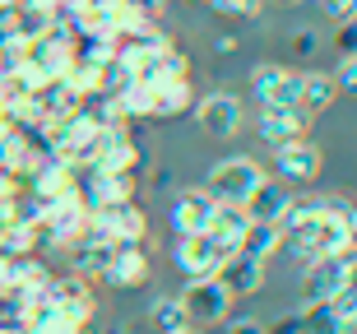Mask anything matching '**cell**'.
Instances as JSON below:
<instances>
[{
	"instance_id": "6da1fadb",
	"label": "cell",
	"mask_w": 357,
	"mask_h": 334,
	"mask_svg": "<svg viewBox=\"0 0 357 334\" xmlns=\"http://www.w3.org/2000/svg\"><path fill=\"white\" fill-rule=\"evenodd\" d=\"M232 302H237V297H232L223 283H218V274L185 279L181 307H185V316H190V325H195V330H204V325H223L227 311H232Z\"/></svg>"
},
{
	"instance_id": "7a4b0ae2",
	"label": "cell",
	"mask_w": 357,
	"mask_h": 334,
	"mask_svg": "<svg viewBox=\"0 0 357 334\" xmlns=\"http://www.w3.org/2000/svg\"><path fill=\"white\" fill-rule=\"evenodd\" d=\"M89 227L98 237H107L112 246H144L149 237V218L139 204H112V209H93L89 214Z\"/></svg>"
},
{
	"instance_id": "3957f363",
	"label": "cell",
	"mask_w": 357,
	"mask_h": 334,
	"mask_svg": "<svg viewBox=\"0 0 357 334\" xmlns=\"http://www.w3.org/2000/svg\"><path fill=\"white\" fill-rule=\"evenodd\" d=\"M260 176H265V167H260L255 158H223L209 172L204 190L213 195V204H241L255 190V181H260Z\"/></svg>"
},
{
	"instance_id": "277c9868",
	"label": "cell",
	"mask_w": 357,
	"mask_h": 334,
	"mask_svg": "<svg viewBox=\"0 0 357 334\" xmlns=\"http://www.w3.org/2000/svg\"><path fill=\"white\" fill-rule=\"evenodd\" d=\"M251 93L260 107H292V93H297V70L278 66V61H260L251 70Z\"/></svg>"
},
{
	"instance_id": "5b68a950",
	"label": "cell",
	"mask_w": 357,
	"mask_h": 334,
	"mask_svg": "<svg viewBox=\"0 0 357 334\" xmlns=\"http://www.w3.org/2000/svg\"><path fill=\"white\" fill-rule=\"evenodd\" d=\"M195 121H199V130L209 135V139H232V135L246 126L241 103L232 93H204L199 107H195Z\"/></svg>"
},
{
	"instance_id": "8992f818",
	"label": "cell",
	"mask_w": 357,
	"mask_h": 334,
	"mask_svg": "<svg viewBox=\"0 0 357 334\" xmlns=\"http://www.w3.org/2000/svg\"><path fill=\"white\" fill-rule=\"evenodd\" d=\"M274 167H278L283 181H292V186H311V181L320 176V167H325V153L302 135V139H292V144H278Z\"/></svg>"
},
{
	"instance_id": "52a82bcc",
	"label": "cell",
	"mask_w": 357,
	"mask_h": 334,
	"mask_svg": "<svg viewBox=\"0 0 357 334\" xmlns=\"http://www.w3.org/2000/svg\"><path fill=\"white\" fill-rule=\"evenodd\" d=\"M135 172H89V181H79V200L93 209H112V204H130L135 200Z\"/></svg>"
},
{
	"instance_id": "ba28073f",
	"label": "cell",
	"mask_w": 357,
	"mask_h": 334,
	"mask_svg": "<svg viewBox=\"0 0 357 334\" xmlns=\"http://www.w3.org/2000/svg\"><path fill=\"white\" fill-rule=\"evenodd\" d=\"M292 200H297V195H292V186L283 181V176H278V181L260 176L255 190L241 200V209L251 214V223H283V214L292 209Z\"/></svg>"
},
{
	"instance_id": "9c48e42d",
	"label": "cell",
	"mask_w": 357,
	"mask_h": 334,
	"mask_svg": "<svg viewBox=\"0 0 357 334\" xmlns=\"http://www.w3.org/2000/svg\"><path fill=\"white\" fill-rule=\"evenodd\" d=\"M339 98V84H334L330 70H297V93H292V112H302L306 121H316L320 112Z\"/></svg>"
},
{
	"instance_id": "30bf717a",
	"label": "cell",
	"mask_w": 357,
	"mask_h": 334,
	"mask_svg": "<svg viewBox=\"0 0 357 334\" xmlns=\"http://www.w3.org/2000/svg\"><path fill=\"white\" fill-rule=\"evenodd\" d=\"M218 265H223V255H218V246L209 241V232H181V237H176V269H181L185 279L218 274Z\"/></svg>"
},
{
	"instance_id": "8fae6325",
	"label": "cell",
	"mask_w": 357,
	"mask_h": 334,
	"mask_svg": "<svg viewBox=\"0 0 357 334\" xmlns=\"http://www.w3.org/2000/svg\"><path fill=\"white\" fill-rule=\"evenodd\" d=\"M353 255V251H348ZM348 255H325V260H306V302H334L339 297V288H344L348 279Z\"/></svg>"
},
{
	"instance_id": "7c38bea8",
	"label": "cell",
	"mask_w": 357,
	"mask_h": 334,
	"mask_svg": "<svg viewBox=\"0 0 357 334\" xmlns=\"http://www.w3.org/2000/svg\"><path fill=\"white\" fill-rule=\"evenodd\" d=\"M52 307L61 311V316H70V321L89 325L93 316H98V297H93L84 274H70V279H52Z\"/></svg>"
},
{
	"instance_id": "4fadbf2b",
	"label": "cell",
	"mask_w": 357,
	"mask_h": 334,
	"mask_svg": "<svg viewBox=\"0 0 357 334\" xmlns=\"http://www.w3.org/2000/svg\"><path fill=\"white\" fill-rule=\"evenodd\" d=\"M246 227H251V214L241 209V204H213V214H209V241L218 246V255H237L241 251V237H246Z\"/></svg>"
},
{
	"instance_id": "5bb4252c",
	"label": "cell",
	"mask_w": 357,
	"mask_h": 334,
	"mask_svg": "<svg viewBox=\"0 0 357 334\" xmlns=\"http://www.w3.org/2000/svg\"><path fill=\"white\" fill-rule=\"evenodd\" d=\"M98 279L112 283V288H144V283H149V255H144V246H116Z\"/></svg>"
},
{
	"instance_id": "9a60e30c",
	"label": "cell",
	"mask_w": 357,
	"mask_h": 334,
	"mask_svg": "<svg viewBox=\"0 0 357 334\" xmlns=\"http://www.w3.org/2000/svg\"><path fill=\"white\" fill-rule=\"evenodd\" d=\"M218 283H223L232 297L260 293V283H265V260H255V255H246V251L227 255L223 265H218Z\"/></svg>"
},
{
	"instance_id": "2e32d148",
	"label": "cell",
	"mask_w": 357,
	"mask_h": 334,
	"mask_svg": "<svg viewBox=\"0 0 357 334\" xmlns=\"http://www.w3.org/2000/svg\"><path fill=\"white\" fill-rule=\"evenodd\" d=\"M306 126H311V121H306L302 112H292V107H260V116H255V130H260V139H265L269 149L302 139Z\"/></svg>"
},
{
	"instance_id": "e0dca14e",
	"label": "cell",
	"mask_w": 357,
	"mask_h": 334,
	"mask_svg": "<svg viewBox=\"0 0 357 334\" xmlns=\"http://www.w3.org/2000/svg\"><path fill=\"white\" fill-rule=\"evenodd\" d=\"M209 214H213V195L204 186H199V190H181V195L172 200L176 237H181V232H204V227H209Z\"/></svg>"
},
{
	"instance_id": "ac0fdd59",
	"label": "cell",
	"mask_w": 357,
	"mask_h": 334,
	"mask_svg": "<svg viewBox=\"0 0 357 334\" xmlns=\"http://www.w3.org/2000/svg\"><path fill=\"white\" fill-rule=\"evenodd\" d=\"M112 251H116V246H112L107 237H98V232L89 227L79 241H70V260H75V274H84V279L102 274V265L112 260Z\"/></svg>"
},
{
	"instance_id": "d6986e66",
	"label": "cell",
	"mask_w": 357,
	"mask_h": 334,
	"mask_svg": "<svg viewBox=\"0 0 357 334\" xmlns=\"http://www.w3.org/2000/svg\"><path fill=\"white\" fill-rule=\"evenodd\" d=\"M297 330L302 334H339L344 316L334 311V302H306V311L297 316Z\"/></svg>"
},
{
	"instance_id": "ffe728a7",
	"label": "cell",
	"mask_w": 357,
	"mask_h": 334,
	"mask_svg": "<svg viewBox=\"0 0 357 334\" xmlns=\"http://www.w3.org/2000/svg\"><path fill=\"white\" fill-rule=\"evenodd\" d=\"M278 246H283V227H278V223H251V227H246V237H241V251L255 255V260H269Z\"/></svg>"
},
{
	"instance_id": "44dd1931",
	"label": "cell",
	"mask_w": 357,
	"mask_h": 334,
	"mask_svg": "<svg viewBox=\"0 0 357 334\" xmlns=\"http://www.w3.org/2000/svg\"><path fill=\"white\" fill-rule=\"evenodd\" d=\"M149 321H153V330H158V334H181V330H190V316H185L181 297H158V302L149 307Z\"/></svg>"
},
{
	"instance_id": "7402d4cb",
	"label": "cell",
	"mask_w": 357,
	"mask_h": 334,
	"mask_svg": "<svg viewBox=\"0 0 357 334\" xmlns=\"http://www.w3.org/2000/svg\"><path fill=\"white\" fill-rule=\"evenodd\" d=\"M209 5L223 19H255V14L265 10V0H209Z\"/></svg>"
},
{
	"instance_id": "603a6c76",
	"label": "cell",
	"mask_w": 357,
	"mask_h": 334,
	"mask_svg": "<svg viewBox=\"0 0 357 334\" xmlns=\"http://www.w3.org/2000/svg\"><path fill=\"white\" fill-rule=\"evenodd\" d=\"M320 14L325 19H334V24H348V19H357V0H316Z\"/></svg>"
},
{
	"instance_id": "cb8c5ba5",
	"label": "cell",
	"mask_w": 357,
	"mask_h": 334,
	"mask_svg": "<svg viewBox=\"0 0 357 334\" xmlns=\"http://www.w3.org/2000/svg\"><path fill=\"white\" fill-rule=\"evenodd\" d=\"M334 84H339V93H353L357 98V56H344V61H339Z\"/></svg>"
},
{
	"instance_id": "d4e9b609",
	"label": "cell",
	"mask_w": 357,
	"mask_h": 334,
	"mask_svg": "<svg viewBox=\"0 0 357 334\" xmlns=\"http://www.w3.org/2000/svg\"><path fill=\"white\" fill-rule=\"evenodd\" d=\"M339 56H357V19L339 24Z\"/></svg>"
},
{
	"instance_id": "484cf974",
	"label": "cell",
	"mask_w": 357,
	"mask_h": 334,
	"mask_svg": "<svg viewBox=\"0 0 357 334\" xmlns=\"http://www.w3.org/2000/svg\"><path fill=\"white\" fill-rule=\"evenodd\" d=\"M14 297V269H10V255H0V302Z\"/></svg>"
},
{
	"instance_id": "4316f807",
	"label": "cell",
	"mask_w": 357,
	"mask_h": 334,
	"mask_svg": "<svg viewBox=\"0 0 357 334\" xmlns=\"http://www.w3.org/2000/svg\"><path fill=\"white\" fill-rule=\"evenodd\" d=\"M227 334H269V330L260 321H232V325H227Z\"/></svg>"
},
{
	"instance_id": "83f0119b",
	"label": "cell",
	"mask_w": 357,
	"mask_h": 334,
	"mask_svg": "<svg viewBox=\"0 0 357 334\" xmlns=\"http://www.w3.org/2000/svg\"><path fill=\"white\" fill-rule=\"evenodd\" d=\"M339 293H357V251L348 255V279H344V288Z\"/></svg>"
},
{
	"instance_id": "f1b7e54d",
	"label": "cell",
	"mask_w": 357,
	"mask_h": 334,
	"mask_svg": "<svg viewBox=\"0 0 357 334\" xmlns=\"http://www.w3.org/2000/svg\"><path fill=\"white\" fill-rule=\"evenodd\" d=\"M297 52H302V56L316 52V38H311V33H297Z\"/></svg>"
},
{
	"instance_id": "f546056e",
	"label": "cell",
	"mask_w": 357,
	"mask_h": 334,
	"mask_svg": "<svg viewBox=\"0 0 357 334\" xmlns=\"http://www.w3.org/2000/svg\"><path fill=\"white\" fill-rule=\"evenodd\" d=\"M135 5H144V10H149V14H158V10H162V5H167V0H135Z\"/></svg>"
},
{
	"instance_id": "4dcf8cb0",
	"label": "cell",
	"mask_w": 357,
	"mask_h": 334,
	"mask_svg": "<svg viewBox=\"0 0 357 334\" xmlns=\"http://www.w3.org/2000/svg\"><path fill=\"white\" fill-rule=\"evenodd\" d=\"M339 334H357V311H353V316H344V330H339Z\"/></svg>"
},
{
	"instance_id": "1f68e13d",
	"label": "cell",
	"mask_w": 357,
	"mask_h": 334,
	"mask_svg": "<svg viewBox=\"0 0 357 334\" xmlns=\"http://www.w3.org/2000/svg\"><path fill=\"white\" fill-rule=\"evenodd\" d=\"M107 334H135L130 325H107Z\"/></svg>"
},
{
	"instance_id": "d6a6232c",
	"label": "cell",
	"mask_w": 357,
	"mask_h": 334,
	"mask_svg": "<svg viewBox=\"0 0 357 334\" xmlns=\"http://www.w3.org/2000/svg\"><path fill=\"white\" fill-rule=\"evenodd\" d=\"M348 227H353V246H357V204H353V218H348Z\"/></svg>"
},
{
	"instance_id": "836d02e7",
	"label": "cell",
	"mask_w": 357,
	"mask_h": 334,
	"mask_svg": "<svg viewBox=\"0 0 357 334\" xmlns=\"http://www.w3.org/2000/svg\"><path fill=\"white\" fill-rule=\"evenodd\" d=\"M181 334H199V330H195V325H190V330H181Z\"/></svg>"
},
{
	"instance_id": "e575fe53",
	"label": "cell",
	"mask_w": 357,
	"mask_h": 334,
	"mask_svg": "<svg viewBox=\"0 0 357 334\" xmlns=\"http://www.w3.org/2000/svg\"><path fill=\"white\" fill-rule=\"evenodd\" d=\"M0 5H19V0H0Z\"/></svg>"
},
{
	"instance_id": "d590c367",
	"label": "cell",
	"mask_w": 357,
	"mask_h": 334,
	"mask_svg": "<svg viewBox=\"0 0 357 334\" xmlns=\"http://www.w3.org/2000/svg\"><path fill=\"white\" fill-rule=\"evenodd\" d=\"M283 5H302V0H283Z\"/></svg>"
},
{
	"instance_id": "8d00e7d4",
	"label": "cell",
	"mask_w": 357,
	"mask_h": 334,
	"mask_svg": "<svg viewBox=\"0 0 357 334\" xmlns=\"http://www.w3.org/2000/svg\"><path fill=\"white\" fill-rule=\"evenodd\" d=\"M0 227H5V223H0Z\"/></svg>"
}]
</instances>
